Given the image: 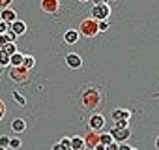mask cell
<instances>
[{
  "mask_svg": "<svg viewBox=\"0 0 159 150\" xmlns=\"http://www.w3.org/2000/svg\"><path fill=\"white\" fill-rule=\"evenodd\" d=\"M101 100H103V96L98 88H86L83 94V105L86 109H96L101 103Z\"/></svg>",
  "mask_w": 159,
  "mask_h": 150,
  "instance_id": "1",
  "label": "cell"
},
{
  "mask_svg": "<svg viewBox=\"0 0 159 150\" xmlns=\"http://www.w3.org/2000/svg\"><path fill=\"white\" fill-rule=\"evenodd\" d=\"M77 30H79V34L84 36V38H96V36L99 34V30H98V21H94L92 17L83 19Z\"/></svg>",
  "mask_w": 159,
  "mask_h": 150,
  "instance_id": "2",
  "label": "cell"
},
{
  "mask_svg": "<svg viewBox=\"0 0 159 150\" xmlns=\"http://www.w3.org/2000/svg\"><path fill=\"white\" fill-rule=\"evenodd\" d=\"M90 15H92V19H94V21H98V23H101V21H109L111 8H109V4L94 6V8H92V12H90Z\"/></svg>",
  "mask_w": 159,
  "mask_h": 150,
  "instance_id": "3",
  "label": "cell"
},
{
  "mask_svg": "<svg viewBox=\"0 0 159 150\" xmlns=\"http://www.w3.org/2000/svg\"><path fill=\"white\" fill-rule=\"evenodd\" d=\"M39 8H41L43 13L54 15V13H58V10H60V0H41V2H39Z\"/></svg>",
  "mask_w": 159,
  "mask_h": 150,
  "instance_id": "4",
  "label": "cell"
},
{
  "mask_svg": "<svg viewBox=\"0 0 159 150\" xmlns=\"http://www.w3.org/2000/svg\"><path fill=\"white\" fill-rule=\"evenodd\" d=\"M88 126H90V129H92V131L99 133V131L105 128V116H103V115H99V113H94V115L90 116V120H88Z\"/></svg>",
  "mask_w": 159,
  "mask_h": 150,
  "instance_id": "5",
  "label": "cell"
},
{
  "mask_svg": "<svg viewBox=\"0 0 159 150\" xmlns=\"http://www.w3.org/2000/svg\"><path fill=\"white\" fill-rule=\"evenodd\" d=\"M10 77H11V81H15V83H28V69H25L23 66H21V68H11Z\"/></svg>",
  "mask_w": 159,
  "mask_h": 150,
  "instance_id": "6",
  "label": "cell"
},
{
  "mask_svg": "<svg viewBox=\"0 0 159 150\" xmlns=\"http://www.w3.org/2000/svg\"><path fill=\"white\" fill-rule=\"evenodd\" d=\"M109 133H111L112 141L118 143V144H120V143H125V141L129 139V135H131V133H129V128H127V129H116V128H112Z\"/></svg>",
  "mask_w": 159,
  "mask_h": 150,
  "instance_id": "7",
  "label": "cell"
},
{
  "mask_svg": "<svg viewBox=\"0 0 159 150\" xmlns=\"http://www.w3.org/2000/svg\"><path fill=\"white\" fill-rule=\"evenodd\" d=\"M66 64L71 68V69H79L83 66V58L79 56L77 53H69V54H66Z\"/></svg>",
  "mask_w": 159,
  "mask_h": 150,
  "instance_id": "8",
  "label": "cell"
},
{
  "mask_svg": "<svg viewBox=\"0 0 159 150\" xmlns=\"http://www.w3.org/2000/svg\"><path fill=\"white\" fill-rule=\"evenodd\" d=\"M0 21H4V23H8V25L15 23V21H17V12H15L13 8L2 10V12H0Z\"/></svg>",
  "mask_w": 159,
  "mask_h": 150,
  "instance_id": "9",
  "label": "cell"
},
{
  "mask_svg": "<svg viewBox=\"0 0 159 150\" xmlns=\"http://www.w3.org/2000/svg\"><path fill=\"white\" fill-rule=\"evenodd\" d=\"M79 38H81V34H79L77 28H69V30H66V34H64V40H66V43H69V45L77 43Z\"/></svg>",
  "mask_w": 159,
  "mask_h": 150,
  "instance_id": "10",
  "label": "cell"
},
{
  "mask_svg": "<svg viewBox=\"0 0 159 150\" xmlns=\"http://www.w3.org/2000/svg\"><path fill=\"white\" fill-rule=\"evenodd\" d=\"M112 120H131V111H127V109H114L112 111Z\"/></svg>",
  "mask_w": 159,
  "mask_h": 150,
  "instance_id": "11",
  "label": "cell"
},
{
  "mask_svg": "<svg viewBox=\"0 0 159 150\" xmlns=\"http://www.w3.org/2000/svg\"><path fill=\"white\" fill-rule=\"evenodd\" d=\"M10 128H11L13 133H23V131L26 129V122H25L23 118H15V120H11Z\"/></svg>",
  "mask_w": 159,
  "mask_h": 150,
  "instance_id": "12",
  "label": "cell"
},
{
  "mask_svg": "<svg viewBox=\"0 0 159 150\" xmlns=\"http://www.w3.org/2000/svg\"><path fill=\"white\" fill-rule=\"evenodd\" d=\"M10 30H13V34L19 38V36H23V34L26 32V25H25L23 21H15V23L10 25Z\"/></svg>",
  "mask_w": 159,
  "mask_h": 150,
  "instance_id": "13",
  "label": "cell"
},
{
  "mask_svg": "<svg viewBox=\"0 0 159 150\" xmlns=\"http://www.w3.org/2000/svg\"><path fill=\"white\" fill-rule=\"evenodd\" d=\"M83 139H84V144H86L88 148H94V146L99 143V133L90 131V133H88V137H83Z\"/></svg>",
  "mask_w": 159,
  "mask_h": 150,
  "instance_id": "14",
  "label": "cell"
},
{
  "mask_svg": "<svg viewBox=\"0 0 159 150\" xmlns=\"http://www.w3.org/2000/svg\"><path fill=\"white\" fill-rule=\"evenodd\" d=\"M71 150H86L84 139H83V137H77V135H73V137H71Z\"/></svg>",
  "mask_w": 159,
  "mask_h": 150,
  "instance_id": "15",
  "label": "cell"
},
{
  "mask_svg": "<svg viewBox=\"0 0 159 150\" xmlns=\"http://www.w3.org/2000/svg\"><path fill=\"white\" fill-rule=\"evenodd\" d=\"M23 58H25V54L17 51L15 54L10 56V66H11V68H21V66H23Z\"/></svg>",
  "mask_w": 159,
  "mask_h": 150,
  "instance_id": "16",
  "label": "cell"
},
{
  "mask_svg": "<svg viewBox=\"0 0 159 150\" xmlns=\"http://www.w3.org/2000/svg\"><path fill=\"white\" fill-rule=\"evenodd\" d=\"M2 51H4V54H6V56H11V54H15V53H17V43L6 41V45L2 47Z\"/></svg>",
  "mask_w": 159,
  "mask_h": 150,
  "instance_id": "17",
  "label": "cell"
},
{
  "mask_svg": "<svg viewBox=\"0 0 159 150\" xmlns=\"http://www.w3.org/2000/svg\"><path fill=\"white\" fill-rule=\"evenodd\" d=\"M36 66V58L32 56V54H25V58H23V68L25 69H32Z\"/></svg>",
  "mask_w": 159,
  "mask_h": 150,
  "instance_id": "18",
  "label": "cell"
},
{
  "mask_svg": "<svg viewBox=\"0 0 159 150\" xmlns=\"http://www.w3.org/2000/svg\"><path fill=\"white\" fill-rule=\"evenodd\" d=\"M11 96H13V100H15V101H17L21 107H25V105H26V100H25V98H23V96L17 92V90H13V92H11Z\"/></svg>",
  "mask_w": 159,
  "mask_h": 150,
  "instance_id": "19",
  "label": "cell"
},
{
  "mask_svg": "<svg viewBox=\"0 0 159 150\" xmlns=\"http://www.w3.org/2000/svg\"><path fill=\"white\" fill-rule=\"evenodd\" d=\"M99 143L101 144H111L112 143V137H111V133H99Z\"/></svg>",
  "mask_w": 159,
  "mask_h": 150,
  "instance_id": "20",
  "label": "cell"
},
{
  "mask_svg": "<svg viewBox=\"0 0 159 150\" xmlns=\"http://www.w3.org/2000/svg\"><path fill=\"white\" fill-rule=\"evenodd\" d=\"M129 120H114V128L116 129H127Z\"/></svg>",
  "mask_w": 159,
  "mask_h": 150,
  "instance_id": "21",
  "label": "cell"
},
{
  "mask_svg": "<svg viewBox=\"0 0 159 150\" xmlns=\"http://www.w3.org/2000/svg\"><path fill=\"white\" fill-rule=\"evenodd\" d=\"M19 146H21V139H19V137H10V146H8V148H13V150H15V148H19Z\"/></svg>",
  "mask_w": 159,
  "mask_h": 150,
  "instance_id": "22",
  "label": "cell"
},
{
  "mask_svg": "<svg viewBox=\"0 0 159 150\" xmlns=\"http://www.w3.org/2000/svg\"><path fill=\"white\" fill-rule=\"evenodd\" d=\"M58 143H60V144H62L66 150H71V137H62Z\"/></svg>",
  "mask_w": 159,
  "mask_h": 150,
  "instance_id": "23",
  "label": "cell"
},
{
  "mask_svg": "<svg viewBox=\"0 0 159 150\" xmlns=\"http://www.w3.org/2000/svg\"><path fill=\"white\" fill-rule=\"evenodd\" d=\"M2 66H10V56H6L4 51L0 49V68H2Z\"/></svg>",
  "mask_w": 159,
  "mask_h": 150,
  "instance_id": "24",
  "label": "cell"
},
{
  "mask_svg": "<svg viewBox=\"0 0 159 150\" xmlns=\"http://www.w3.org/2000/svg\"><path fill=\"white\" fill-rule=\"evenodd\" d=\"M0 146L8 150V146H10V137L8 135H0Z\"/></svg>",
  "mask_w": 159,
  "mask_h": 150,
  "instance_id": "25",
  "label": "cell"
},
{
  "mask_svg": "<svg viewBox=\"0 0 159 150\" xmlns=\"http://www.w3.org/2000/svg\"><path fill=\"white\" fill-rule=\"evenodd\" d=\"M8 30H10V25H8V23H4V21H0V36H4Z\"/></svg>",
  "mask_w": 159,
  "mask_h": 150,
  "instance_id": "26",
  "label": "cell"
},
{
  "mask_svg": "<svg viewBox=\"0 0 159 150\" xmlns=\"http://www.w3.org/2000/svg\"><path fill=\"white\" fill-rule=\"evenodd\" d=\"M11 2L13 0H0V12L6 10V8H11Z\"/></svg>",
  "mask_w": 159,
  "mask_h": 150,
  "instance_id": "27",
  "label": "cell"
},
{
  "mask_svg": "<svg viewBox=\"0 0 159 150\" xmlns=\"http://www.w3.org/2000/svg\"><path fill=\"white\" fill-rule=\"evenodd\" d=\"M98 30H99V32L109 30V21H101V23H98Z\"/></svg>",
  "mask_w": 159,
  "mask_h": 150,
  "instance_id": "28",
  "label": "cell"
},
{
  "mask_svg": "<svg viewBox=\"0 0 159 150\" xmlns=\"http://www.w3.org/2000/svg\"><path fill=\"white\" fill-rule=\"evenodd\" d=\"M4 36H6V40H8V41H11V43H15V40H17V36L13 34V30H8Z\"/></svg>",
  "mask_w": 159,
  "mask_h": 150,
  "instance_id": "29",
  "label": "cell"
},
{
  "mask_svg": "<svg viewBox=\"0 0 159 150\" xmlns=\"http://www.w3.org/2000/svg\"><path fill=\"white\" fill-rule=\"evenodd\" d=\"M4 115H6V103H4L2 100H0V120L4 118Z\"/></svg>",
  "mask_w": 159,
  "mask_h": 150,
  "instance_id": "30",
  "label": "cell"
},
{
  "mask_svg": "<svg viewBox=\"0 0 159 150\" xmlns=\"http://www.w3.org/2000/svg\"><path fill=\"white\" fill-rule=\"evenodd\" d=\"M105 150H118V143H114V141H112L111 144H107V146H105Z\"/></svg>",
  "mask_w": 159,
  "mask_h": 150,
  "instance_id": "31",
  "label": "cell"
},
{
  "mask_svg": "<svg viewBox=\"0 0 159 150\" xmlns=\"http://www.w3.org/2000/svg\"><path fill=\"white\" fill-rule=\"evenodd\" d=\"M118 150H133V148H131V146H127L125 143H120V144H118Z\"/></svg>",
  "mask_w": 159,
  "mask_h": 150,
  "instance_id": "32",
  "label": "cell"
},
{
  "mask_svg": "<svg viewBox=\"0 0 159 150\" xmlns=\"http://www.w3.org/2000/svg\"><path fill=\"white\" fill-rule=\"evenodd\" d=\"M51 150H66V148H64V146H62V144H60V143H54V144H52V148H51Z\"/></svg>",
  "mask_w": 159,
  "mask_h": 150,
  "instance_id": "33",
  "label": "cell"
},
{
  "mask_svg": "<svg viewBox=\"0 0 159 150\" xmlns=\"http://www.w3.org/2000/svg\"><path fill=\"white\" fill-rule=\"evenodd\" d=\"M92 2H94V6H101V4H107L109 0H92Z\"/></svg>",
  "mask_w": 159,
  "mask_h": 150,
  "instance_id": "34",
  "label": "cell"
},
{
  "mask_svg": "<svg viewBox=\"0 0 159 150\" xmlns=\"http://www.w3.org/2000/svg\"><path fill=\"white\" fill-rule=\"evenodd\" d=\"M6 41H8V40H6V36H0V49L6 45Z\"/></svg>",
  "mask_w": 159,
  "mask_h": 150,
  "instance_id": "35",
  "label": "cell"
},
{
  "mask_svg": "<svg viewBox=\"0 0 159 150\" xmlns=\"http://www.w3.org/2000/svg\"><path fill=\"white\" fill-rule=\"evenodd\" d=\"M94 150H105V144H101V143H98V144L94 146Z\"/></svg>",
  "mask_w": 159,
  "mask_h": 150,
  "instance_id": "36",
  "label": "cell"
},
{
  "mask_svg": "<svg viewBox=\"0 0 159 150\" xmlns=\"http://www.w3.org/2000/svg\"><path fill=\"white\" fill-rule=\"evenodd\" d=\"M155 148L159 150V135H157V139H155Z\"/></svg>",
  "mask_w": 159,
  "mask_h": 150,
  "instance_id": "37",
  "label": "cell"
},
{
  "mask_svg": "<svg viewBox=\"0 0 159 150\" xmlns=\"http://www.w3.org/2000/svg\"><path fill=\"white\" fill-rule=\"evenodd\" d=\"M152 98H159V92H157V94H153V96H152Z\"/></svg>",
  "mask_w": 159,
  "mask_h": 150,
  "instance_id": "38",
  "label": "cell"
},
{
  "mask_svg": "<svg viewBox=\"0 0 159 150\" xmlns=\"http://www.w3.org/2000/svg\"><path fill=\"white\" fill-rule=\"evenodd\" d=\"M79 2H88V0H79Z\"/></svg>",
  "mask_w": 159,
  "mask_h": 150,
  "instance_id": "39",
  "label": "cell"
},
{
  "mask_svg": "<svg viewBox=\"0 0 159 150\" xmlns=\"http://www.w3.org/2000/svg\"><path fill=\"white\" fill-rule=\"evenodd\" d=\"M0 150H6V148H2V146H0Z\"/></svg>",
  "mask_w": 159,
  "mask_h": 150,
  "instance_id": "40",
  "label": "cell"
},
{
  "mask_svg": "<svg viewBox=\"0 0 159 150\" xmlns=\"http://www.w3.org/2000/svg\"><path fill=\"white\" fill-rule=\"evenodd\" d=\"M0 73H2V68H0Z\"/></svg>",
  "mask_w": 159,
  "mask_h": 150,
  "instance_id": "41",
  "label": "cell"
},
{
  "mask_svg": "<svg viewBox=\"0 0 159 150\" xmlns=\"http://www.w3.org/2000/svg\"><path fill=\"white\" fill-rule=\"evenodd\" d=\"M133 150H139V148H133Z\"/></svg>",
  "mask_w": 159,
  "mask_h": 150,
  "instance_id": "42",
  "label": "cell"
}]
</instances>
